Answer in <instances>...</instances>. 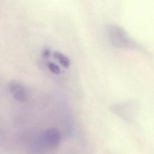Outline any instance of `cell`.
<instances>
[{
  "label": "cell",
  "mask_w": 154,
  "mask_h": 154,
  "mask_svg": "<svg viewBox=\"0 0 154 154\" xmlns=\"http://www.w3.org/2000/svg\"><path fill=\"white\" fill-rule=\"evenodd\" d=\"M108 39L116 48H123L131 46L132 40L129 37L126 32L120 27L110 25L106 28Z\"/></svg>",
  "instance_id": "1"
},
{
  "label": "cell",
  "mask_w": 154,
  "mask_h": 154,
  "mask_svg": "<svg viewBox=\"0 0 154 154\" xmlns=\"http://www.w3.org/2000/svg\"><path fill=\"white\" fill-rule=\"evenodd\" d=\"M9 90L13 97L19 102H25L28 97L27 91L25 87L16 81L9 84Z\"/></svg>",
  "instance_id": "3"
},
{
  "label": "cell",
  "mask_w": 154,
  "mask_h": 154,
  "mask_svg": "<svg viewBox=\"0 0 154 154\" xmlns=\"http://www.w3.org/2000/svg\"><path fill=\"white\" fill-rule=\"evenodd\" d=\"M53 57L58 61V63L65 69H67L70 66V59L63 53L55 51L53 52Z\"/></svg>",
  "instance_id": "4"
},
{
  "label": "cell",
  "mask_w": 154,
  "mask_h": 154,
  "mask_svg": "<svg viewBox=\"0 0 154 154\" xmlns=\"http://www.w3.org/2000/svg\"><path fill=\"white\" fill-rule=\"evenodd\" d=\"M41 137L42 141L45 145L50 148H54L60 143L61 134L58 129L50 128L43 132Z\"/></svg>",
  "instance_id": "2"
},
{
  "label": "cell",
  "mask_w": 154,
  "mask_h": 154,
  "mask_svg": "<svg viewBox=\"0 0 154 154\" xmlns=\"http://www.w3.org/2000/svg\"><path fill=\"white\" fill-rule=\"evenodd\" d=\"M47 66L52 73L55 75H59L61 73V70L60 67L55 63L52 62V61H49L47 63Z\"/></svg>",
  "instance_id": "5"
}]
</instances>
